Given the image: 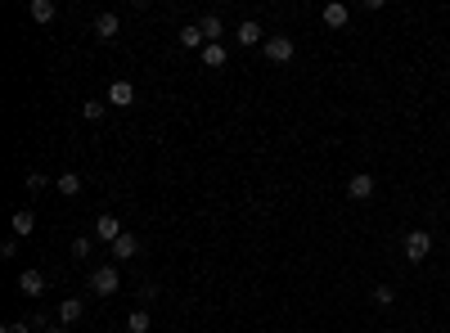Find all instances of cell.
Returning a JSON list of instances; mask_svg holds the SVG:
<instances>
[{"mask_svg":"<svg viewBox=\"0 0 450 333\" xmlns=\"http://www.w3.org/2000/svg\"><path fill=\"white\" fill-rule=\"evenodd\" d=\"M351 9L343 5V0H333V5H324V28H347Z\"/></svg>","mask_w":450,"mask_h":333,"instance_id":"11","label":"cell"},{"mask_svg":"<svg viewBox=\"0 0 450 333\" xmlns=\"http://www.w3.org/2000/svg\"><path fill=\"white\" fill-rule=\"evenodd\" d=\"M239 45H243V50H248V45H266V32H261V23L257 18H248V23H239Z\"/></svg>","mask_w":450,"mask_h":333,"instance_id":"6","label":"cell"},{"mask_svg":"<svg viewBox=\"0 0 450 333\" xmlns=\"http://www.w3.org/2000/svg\"><path fill=\"white\" fill-rule=\"evenodd\" d=\"M261 54L271 59V64H293V54H297V45L288 41V36H266V45H261Z\"/></svg>","mask_w":450,"mask_h":333,"instance_id":"3","label":"cell"},{"mask_svg":"<svg viewBox=\"0 0 450 333\" xmlns=\"http://www.w3.org/2000/svg\"><path fill=\"white\" fill-rule=\"evenodd\" d=\"M126 329H131V333H149V329H153V320H149V311H144V306H136V311L126 315Z\"/></svg>","mask_w":450,"mask_h":333,"instance_id":"18","label":"cell"},{"mask_svg":"<svg viewBox=\"0 0 450 333\" xmlns=\"http://www.w3.org/2000/svg\"><path fill=\"white\" fill-rule=\"evenodd\" d=\"M81 117H86V122H100V117H104V104H100V100H86V104H81Z\"/></svg>","mask_w":450,"mask_h":333,"instance_id":"22","label":"cell"},{"mask_svg":"<svg viewBox=\"0 0 450 333\" xmlns=\"http://www.w3.org/2000/svg\"><path fill=\"white\" fill-rule=\"evenodd\" d=\"M131 257H140V239L136 234H122L113 243V262H131Z\"/></svg>","mask_w":450,"mask_h":333,"instance_id":"10","label":"cell"},{"mask_svg":"<svg viewBox=\"0 0 450 333\" xmlns=\"http://www.w3.org/2000/svg\"><path fill=\"white\" fill-rule=\"evenodd\" d=\"M36 230V216L23 207V212H14V239H28V234Z\"/></svg>","mask_w":450,"mask_h":333,"instance_id":"19","label":"cell"},{"mask_svg":"<svg viewBox=\"0 0 450 333\" xmlns=\"http://www.w3.org/2000/svg\"><path fill=\"white\" fill-rule=\"evenodd\" d=\"M18 288L28 293V298H41V293H45V275H41L36 266H28V270L18 275Z\"/></svg>","mask_w":450,"mask_h":333,"instance_id":"7","label":"cell"},{"mask_svg":"<svg viewBox=\"0 0 450 333\" xmlns=\"http://www.w3.org/2000/svg\"><path fill=\"white\" fill-rule=\"evenodd\" d=\"M108 104H117V108L136 104V86H131V81H113V86H108Z\"/></svg>","mask_w":450,"mask_h":333,"instance_id":"9","label":"cell"},{"mask_svg":"<svg viewBox=\"0 0 450 333\" xmlns=\"http://www.w3.org/2000/svg\"><path fill=\"white\" fill-rule=\"evenodd\" d=\"M28 329H36V320H28V325H23V320H18V325H5L0 333H28Z\"/></svg>","mask_w":450,"mask_h":333,"instance_id":"24","label":"cell"},{"mask_svg":"<svg viewBox=\"0 0 450 333\" xmlns=\"http://www.w3.org/2000/svg\"><path fill=\"white\" fill-rule=\"evenodd\" d=\"M81 311H86V306H81V298H64L54 315H59V325L68 329V325H77V320H81Z\"/></svg>","mask_w":450,"mask_h":333,"instance_id":"8","label":"cell"},{"mask_svg":"<svg viewBox=\"0 0 450 333\" xmlns=\"http://www.w3.org/2000/svg\"><path fill=\"white\" fill-rule=\"evenodd\" d=\"M90 252H95V234H81V239H72V257H77V262H86Z\"/></svg>","mask_w":450,"mask_h":333,"instance_id":"20","label":"cell"},{"mask_svg":"<svg viewBox=\"0 0 450 333\" xmlns=\"http://www.w3.org/2000/svg\"><path fill=\"white\" fill-rule=\"evenodd\" d=\"M199 28H203V41L216 45V36L225 32V23H221V14H203V18H199Z\"/></svg>","mask_w":450,"mask_h":333,"instance_id":"14","label":"cell"},{"mask_svg":"<svg viewBox=\"0 0 450 333\" xmlns=\"http://www.w3.org/2000/svg\"><path fill=\"white\" fill-rule=\"evenodd\" d=\"M90 288L100 293V298H113V293L122 288V275H117V266H95V270H90Z\"/></svg>","mask_w":450,"mask_h":333,"instance_id":"2","label":"cell"},{"mask_svg":"<svg viewBox=\"0 0 450 333\" xmlns=\"http://www.w3.org/2000/svg\"><path fill=\"white\" fill-rule=\"evenodd\" d=\"M199 54H203V64H208V68H225V59H230V54H225V45H221V41H216V45H203V50H199Z\"/></svg>","mask_w":450,"mask_h":333,"instance_id":"17","label":"cell"},{"mask_svg":"<svg viewBox=\"0 0 450 333\" xmlns=\"http://www.w3.org/2000/svg\"><path fill=\"white\" fill-rule=\"evenodd\" d=\"M23 185H28V194H41V189H45V185H50V180H45L41 171H28V180H23Z\"/></svg>","mask_w":450,"mask_h":333,"instance_id":"23","label":"cell"},{"mask_svg":"<svg viewBox=\"0 0 450 333\" xmlns=\"http://www.w3.org/2000/svg\"><path fill=\"white\" fill-rule=\"evenodd\" d=\"M392 302H396V288L379 284V288H374V306H392Z\"/></svg>","mask_w":450,"mask_h":333,"instance_id":"21","label":"cell"},{"mask_svg":"<svg viewBox=\"0 0 450 333\" xmlns=\"http://www.w3.org/2000/svg\"><path fill=\"white\" fill-rule=\"evenodd\" d=\"M180 45H185V50H203V45H208L199 23H185V28H180Z\"/></svg>","mask_w":450,"mask_h":333,"instance_id":"16","label":"cell"},{"mask_svg":"<svg viewBox=\"0 0 450 333\" xmlns=\"http://www.w3.org/2000/svg\"><path fill=\"white\" fill-rule=\"evenodd\" d=\"M36 329H41V333H64V329H59V325H45L41 315H36Z\"/></svg>","mask_w":450,"mask_h":333,"instance_id":"26","label":"cell"},{"mask_svg":"<svg viewBox=\"0 0 450 333\" xmlns=\"http://www.w3.org/2000/svg\"><path fill=\"white\" fill-rule=\"evenodd\" d=\"M374 189H379V180H374L369 171H356V176L347 180V199H351V203H369Z\"/></svg>","mask_w":450,"mask_h":333,"instance_id":"4","label":"cell"},{"mask_svg":"<svg viewBox=\"0 0 450 333\" xmlns=\"http://www.w3.org/2000/svg\"><path fill=\"white\" fill-rule=\"evenodd\" d=\"M81 185H86V180H81V176H77V171H64V176H59V180H54V189H59V194H64V199H77V194H81Z\"/></svg>","mask_w":450,"mask_h":333,"instance_id":"13","label":"cell"},{"mask_svg":"<svg viewBox=\"0 0 450 333\" xmlns=\"http://www.w3.org/2000/svg\"><path fill=\"white\" fill-rule=\"evenodd\" d=\"M117 28H122V18H117V14H100V18H95V36H100V41H113Z\"/></svg>","mask_w":450,"mask_h":333,"instance_id":"15","label":"cell"},{"mask_svg":"<svg viewBox=\"0 0 450 333\" xmlns=\"http://www.w3.org/2000/svg\"><path fill=\"white\" fill-rule=\"evenodd\" d=\"M14 252H18V239H5V243H0V257H5V262H9Z\"/></svg>","mask_w":450,"mask_h":333,"instance_id":"25","label":"cell"},{"mask_svg":"<svg viewBox=\"0 0 450 333\" xmlns=\"http://www.w3.org/2000/svg\"><path fill=\"white\" fill-rule=\"evenodd\" d=\"M428 252H432V234L428 230H410L405 234V262L410 266H423V262H428Z\"/></svg>","mask_w":450,"mask_h":333,"instance_id":"1","label":"cell"},{"mask_svg":"<svg viewBox=\"0 0 450 333\" xmlns=\"http://www.w3.org/2000/svg\"><path fill=\"white\" fill-rule=\"evenodd\" d=\"M28 14H32V23H50L59 14V5L54 0H28Z\"/></svg>","mask_w":450,"mask_h":333,"instance_id":"12","label":"cell"},{"mask_svg":"<svg viewBox=\"0 0 450 333\" xmlns=\"http://www.w3.org/2000/svg\"><path fill=\"white\" fill-rule=\"evenodd\" d=\"M122 234H126V230H122V221H117V216H100V221H95V239L108 243V248H113Z\"/></svg>","mask_w":450,"mask_h":333,"instance_id":"5","label":"cell"}]
</instances>
